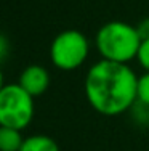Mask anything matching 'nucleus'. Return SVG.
<instances>
[{
  "mask_svg": "<svg viewBox=\"0 0 149 151\" xmlns=\"http://www.w3.org/2000/svg\"><path fill=\"white\" fill-rule=\"evenodd\" d=\"M23 142L21 130L0 125V151H19Z\"/></svg>",
  "mask_w": 149,
  "mask_h": 151,
  "instance_id": "7",
  "label": "nucleus"
},
{
  "mask_svg": "<svg viewBox=\"0 0 149 151\" xmlns=\"http://www.w3.org/2000/svg\"><path fill=\"white\" fill-rule=\"evenodd\" d=\"M85 96L103 116H119L138 100V76L128 64L99 60L85 76Z\"/></svg>",
  "mask_w": 149,
  "mask_h": 151,
  "instance_id": "1",
  "label": "nucleus"
},
{
  "mask_svg": "<svg viewBox=\"0 0 149 151\" xmlns=\"http://www.w3.org/2000/svg\"><path fill=\"white\" fill-rule=\"evenodd\" d=\"M90 42L83 32L66 29L59 32L50 45V61L61 71H74L87 61Z\"/></svg>",
  "mask_w": 149,
  "mask_h": 151,
  "instance_id": "4",
  "label": "nucleus"
},
{
  "mask_svg": "<svg viewBox=\"0 0 149 151\" xmlns=\"http://www.w3.org/2000/svg\"><path fill=\"white\" fill-rule=\"evenodd\" d=\"M10 53V42H8V37H6L3 32H0V61L6 60Z\"/></svg>",
  "mask_w": 149,
  "mask_h": 151,
  "instance_id": "10",
  "label": "nucleus"
},
{
  "mask_svg": "<svg viewBox=\"0 0 149 151\" xmlns=\"http://www.w3.org/2000/svg\"><path fill=\"white\" fill-rule=\"evenodd\" d=\"M138 101L149 106V73L138 77Z\"/></svg>",
  "mask_w": 149,
  "mask_h": 151,
  "instance_id": "8",
  "label": "nucleus"
},
{
  "mask_svg": "<svg viewBox=\"0 0 149 151\" xmlns=\"http://www.w3.org/2000/svg\"><path fill=\"white\" fill-rule=\"evenodd\" d=\"M19 151H61L55 138L43 134L29 135L24 138Z\"/></svg>",
  "mask_w": 149,
  "mask_h": 151,
  "instance_id": "6",
  "label": "nucleus"
},
{
  "mask_svg": "<svg viewBox=\"0 0 149 151\" xmlns=\"http://www.w3.org/2000/svg\"><path fill=\"white\" fill-rule=\"evenodd\" d=\"M3 85H5L3 84V74H2V69H0V88H2Z\"/></svg>",
  "mask_w": 149,
  "mask_h": 151,
  "instance_id": "12",
  "label": "nucleus"
},
{
  "mask_svg": "<svg viewBox=\"0 0 149 151\" xmlns=\"http://www.w3.org/2000/svg\"><path fill=\"white\" fill-rule=\"evenodd\" d=\"M136 29H138V34H140L141 40L143 39H149V18H144L143 21H140Z\"/></svg>",
  "mask_w": 149,
  "mask_h": 151,
  "instance_id": "11",
  "label": "nucleus"
},
{
  "mask_svg": "<svg viewBox=\"0 0 149 151\" xmlns=\"http://www.w3.org/2000/svg\"><path fill=\"white\" fill-rule=\"evenodd\" d=\"M141 44L136 26L125 21H109L103 24L96 32L95 45L103 60L128 64L136 60Z\"/></svg>",
  "mask_w": 149,
  "mask_h": 151,
  "instance_id": "2",
  "label": "nucleus"
},
{
  "mask_svg": "<svg viewBox=\"0 0 149 151\" xmlns=\"http://www.w3.org/2000/svg\"><path fill=\"white\" fill-rule=\"evenodd\" d=\"M136 61L144 69V73H149V39H143L136 53Z\"/></svg>",
  "mask_w": 149,
  "mask_h": 151,
  "instance_id": "9",
  "label": "nucleus"
},
{
  "mask_svg": "<svg viewBox=\"0 0 149 151\" xmlns=\"http://www.w3.org/2000/svg\"><path fill=\"white\" fill-rule=\"evenodd\" d=\"M34 111V96L18 82L0 88V125L24 130L32 122Z\"/></svg>",
  "mask_w": 149,
  "mask_h": 151,
  "instance_id": "3",
  "label": "nucleus"
},
{
  "mask_svg": "<svg viewBox=\"0 0 149 151\" xmlns=\"http://www.w3.org/2000/svg\"><path fill=\"white\" fill-rule=\"evenodd\" d=\"M18 84L24 88L29 95L40 96L48 90L50 87V73L47 68L42 64H29L23 69L19 74V81Z\"/></svg>",
  "mask_w": 149,
  "mask_h": 151,
  "instance_id": "5",
  "label": "nucleus"
}]
</instances>
